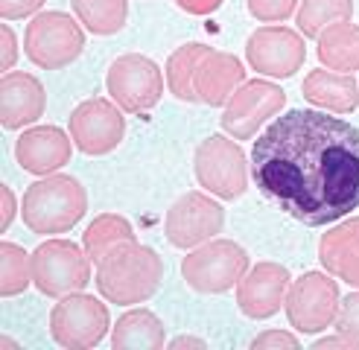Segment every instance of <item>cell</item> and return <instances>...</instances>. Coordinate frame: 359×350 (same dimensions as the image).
<instances>
[{
    "instance_id": "obj_1",
    "label": "cell",
    "mask_w": 359,
    "mask_h": 350,
    "mask_svg": "<svg viewBox=\"0 0 359 350\" xmlns=\"http://www.w3.org/2000/svg\"><path fill=\"white\" fill-rule=\"evenodd\" d=\"M251 175L295 222L333 225L359 207V129L330 111L292 108L255 140Z\"/></svg>"
},
{
    "instance_id": "obj_2",
    "label": "cell",
    "mask_w": 359,
    "mask_h": 350,
    "mask_svg": "<svg viewBox=\"0 0 359 350\" xmlns=\"http://www.w3.org/2000/svg\"><path fill=\"white\" fill-rule=\"evenodd\" d=\"M164 280V260L155 248L140 245L137 239L120 242L97 262V292L109 304L117 307H135L147 304L161 289Z\"/></svg>"
},
{
    "instance_id": "obj_3",
    "label": "cell",
    "mask_w": 359,
    "mask_h": 350,
    "mask_svg": "<svg viewBox=\"0 0 359 350\" xmlns=\"http://www.w3.org/2000/svg\"><path fill=\"white\" fill-rule=\"evenodd\" d=\"M88 214V192L79 178L65 172L41 175V181L27 187L21 202V216L32 234L53 237L67 234Z\"/></svg>"
},
{
    "instance_id": "obj_4",
    "label": "cell",
    "mask_w": 359,
    "mask_h": 350,
    "mask_svg": "<svg viewBox=\"0 0 359 350\" xmlns=\"http://www.w3.org/2000/svg\"><path fill=\"white\" fill-rule=\"evenodd\" d=\"M251 269L248 251L234 239H208L187 251L182 260V277L193 292L222 295L234 289Z\"/></svg>"
},
{
    "instance_id": "obj_5",
    "label": "cell",
    "mask_w": 359,
    "mask_h": 350,
    "mask_svg": "<svg viewBox=\"0 0 359 350\" xmlns=\"http://www.w3.org/2000/svg\"><path fill=\"white\" fill-rule=\"evenodd\" d=\"M85 50L79 18L67 12H39L24 29V52L41 70H62L74 64Z\"/></svg>"
},
{
    "instance_id": "obj_6",
    "label": "cell",
    "mask_w": 359,
    "mask_h": 350,
    "mask_svg": "<svg viewBox=\"0 0 359 350\" xmlns=\"http://www.w3.org/2000/svg\"><path fill=\"white\" fill-rule=\"evenodd\" d=\"M193 172L199 187H205L210 196L237 202L248 190V161L240 146V140L225 134L205 137L193 155Z\"/></svg>"
},
{
    "instance_id": "obj_7",
    "label": "cell",
    "mask_w": 359,
    "mask_h": 350,
    "mask_svg": "<svg viewBox=\"0 0 359 350\" xmlns=\"http://www.w3.org/2000/svg\"><path fill=\"white\" fill-rule=\"evenodd\" d=\"M91 280V257L76 242L56 237L32 251V284L47 298L85 292Z\"/></svg>"
},
{
    "instance_id": "obj_8",
    "label": "cell",
    "mask_w": 359,
    "mask_h": 350,
    "mask_svg": "<svg viewBox=\"0 0 359 350\" xmlns=\"http://www.w3.org/2000/svg\"><path fill=\"white\" fill-rule=\"evenodd\" d=\"M111 330V315L100 298L74 292L59 298V304L50 309V336L59 347L67 350H88L97 347Z\"/></svg>"
},
{
    "instance_id": "obj_9",
    "label": "cell",
    "mask_w": 359,
    "mask_h": 350,
    "mask_svg": "<svg viewBox=\"0 0 359 350\" xmlns=\"http://www.w3.org/2000/svg\"><path fill=\"white\" fill-rule=\"evenodd\" d=\"M339 304H342V295H339V284L330 272H304L290 284L283 309L292 330L304 336H316L336 324Z\"/></svg>"
},
{
    "instance_id": "obj_10",
    "label": "cell",
    "mask_w": 359,
    "mask_h": 350,
    "mask_svg": "<svg viewBox=\"0 0 359 350\" xmlns=\"http://www.w3.org/2000/svg\"><path fill=\"white\" fill-rule=\"evenodd\" d=\"M105 88L126 114H143L164 97V74L143 52H123L105 74Z\"/></svg>"
},
{
    "instance_id": "obj_11",
    "label": "cell",
    "mask_w": 359,
    "mask_h": 350,
    "mask_svg": "<svg viewBox=\"0 0 359 350\" xmlns=\"http://www.w3.org/2000/svg\"><path fill=\"white\" fill-rule=\"evenodd\" d=\"M222 227H225V207L199 190L178 196L164 219L167 242L182 251H190L196 245L213 239L217 234H222Z\"/></svg>"
},
{
    "instance_id": "obj_12",
    "label": "cell",
    "mask_w": 359,
    "mask_h": 350,
    "mask_svg": "<svg viewBox=\"0 0 359 350\" xmlns=\"http://www.w3.org/2000/svg\"><path fill=\"white\" fill-rule=\"evenodd\" d=\"M286 105L283 88L269 79H245L234 97L225 102V111L219 117L222 129L234 140H251L263 122L278 117Z\"/></svg>"
},
{
    "instance_id": "obj_13",
    "label": "cell",
    "mask_w": 359,
    "mask_h": 350,
    "mask_svg": "<svg viewBox=\"0 0 359 350\" xmlns=\"http://www.w3.org/2000/svg\"><path fill=\"white\" fill-rule=\"evenodd\" d=\"M126 111L114 99H85L67 117V132L82 155H109L126 137Z\"/></svg>"
},
{
    "instance_id": "obj_14",
    "label": "cell",
    "mask_w": 359,
    "mask_h": 350,
    "mask_svg": "<svg viewBox=\"0 0 359 350\" xmlns=\"http://www.w3.org/2000/svg\"><path fill=\"white\" fill-rule=\"evenodd\" d=\"M245 59H248L251 70H257L260 76L290 79L304 67V59H307L304 35L290 27H278V24L260 27L248 35Z\"/></svg>"
},
{
    "instance_id": "obj_15",
    "label": "cell",
    "mask_w": 359,
    "mask_h": 350,
    "mask_svg": "<svg viewBox=\"0 0 359 350\" xmlns=\"http://www.w3.org/2000/svg\"><path fill=\"white\" fill-rule=\"evenodd\" d=\"M290 269L283 262L263 260L257 266H251L245 277L237 284V307L245 318L266 321L278 315L286 304V292H290Z\"/></svg>"
},
{
    "instance_id": "obj_16",
    "label": "cell",
    "mask_w": 359,
    "mask_h": 350,
    "mask_svg": "<svg viewBox=\"0 0 359 350\" xmlns=\"http://www.w3.org/2000/svg\"><path fill=\"white\" fill-rule=\"evenodd\" d=\"M74 146V137L59 126H29L15 140V158L32 175H53L70 164Z\"/></svg>"
},
{
    "instance_id": "obj_17",
    "label": "cell",
    "mask_w": 359,
    "mask_h": 350,
    "mask_svg": "<svg viewBox=\"0 0 359 350\" xmlns=\"http://www.w3.org/2000/svg\"><path fill=\"white\" fill-rule=\"evenodd\" d=\"M47 94L39 76L27 70H9L0 79V122L6 132H18L32 126L44 117Z\"/></svg>"
},
{
    "instance_id": "obj_18",
    "label": "cell",
    "mask_w": 359,
    "mask_h": 350,
    "mask_svg": "<svg viewBox=\"0 0 359 350\" xmlns=\"http://www.w3.org/2000/svg\"><path fill=\"white\" fill-rule=\"evenodd\" d=\"M318 262L336 280L359 289V216H345L318 239Z\"/></svg>"
},
{
    "instance_id": "obj_19",
    "label": "cell",
    "mask_w": 359,
    "mask_h": 350,
    "mask_svg": "<svg viewBox=\"0 0 359 350\" xmlns=\"http://www.w3.org/2000/svg\"><path fill=\"white\" fill-rule=\"evenodd\" d=\"M243 82H245L243 62L234 52L225 50H210L199 62V70H196V94H199V102L210 105V108L225 105Z\"/></svg>"
},
{
    "instance_id": "obj_20",
    "label": "cell",
    "mask_w": 359,
    "mask_h": 350,
    "mask_svg": "<svg viewBox=\"0 0 359 350\" xmlns=\"http://www.w3.org/2000/svg\"><path fill=\"white\" fill-rule=\"evenodd\" d=\"M304 99L330 114H353L359 105V85L351 74H339L330 67L310 70L301 85Z\"/></svg>"
},
{
    "instance_id": "obj_21",
    "label": "cell",
    "mask_w": 359,
    "mask_h": 350,
    "mask_svg": "<svg viewBox=\"0 0 359 350\" xmlns=\"http://www.w3.org/2000/svg\"><path fill=\"white\" fill-rule=\"evenodd\" d=\"M167 344L164 321L147 307H135L123 312L111 327V347L114 350H161Z\"/></svg>"
},
{
    "instance_id": "obj_22",
    "label": "cell",
    "mask_w": 359,
    "mask_h": 350,
    "mask_svg": "<svg viewBox=\"0 0 359 350\" xmlns=\"http://www.w3.org/2000/svg\"><path fill=\"white\" fill-rule=\"evenodd\" d=\"M316 56L318 62L339 70V74H353L359 70V27L351 21L333 24L316 38Z\"/></svg>"
},
{
    "instance_id": "obj_23",
    "label": "cell",
    "mask_w": 359,
    "mask_h": 350,
    "mask_svg": "<svg viewBox=\"0 0 359 350\" xmlns=\"http://www.w3.org/2000/svg\"><path fill=\"white\" fill-rule=\"evenodd\" d=\"M210 50L213 47L202 41H190V44H182L167 59V88L175 99L190 102V105L199 102V94H196V70H199V62Z\"/></svg>"
},
{
    "instance_id": "obj_24",
    "label": "cell",
    "mask_w": 359,
    "mask_h": 350,
    "mask_svg": "<svg viewBox=\"0 0 359 350\" xmlns=\"http://www.w3.org/2000/svg\"><path fill=\"white\" fill-rule=\"evenodd\" d=\"M129 239H137L129 219L120 216V214H100L91 225L85 227L82 248H85L88 257H91V262H100L111 248H117L120 242H129Z\"/></svg>"
},
{
    "instance_id": "obj_25",
    "label": "cell",
    "mask_w": 359,
    "mask_h": 350,
    "mask_svg": "<svg viewBox=\"0 0 359 350\" xmlns=\"http://www.w3.org/2000/svg\"><path fill=\"white\" fill-rule=\"evenodd\" d=\"M70 6L94 35H117L129 21V0H70Z\"/></svg>"
},
{
    "instance_id": "obj_26",
    "label": "cell",
    "mask_w": 359,
    "mask_h": 350,
    "mask_svg": "<svg viewBox=\"0 0 359 350\" xmlns=\"http://www.w3.org/2000/svg\"><path fill=\"white\" fill-rule=\"evenodd\" d=\"M353 18V0H301L295 12V24L304 38H318L333 24Z\"/></svg>"
},
{
    "instance_id": "obj_27",
    "label": "cell",
    "mask_w": 359,
    "mask_h": 350,
    "mask_svg": "<svg viewBox=\"0 0 359 350\" xmlns=\"http://www.w3.org/2000/svg\"><path fill=\"white\" fill-rule=\"evenodd\" d=\"M32 284V254L18 242L0 245V295L15 298Z\"/></svg>"
},
{
    "instance_id": "obj_28",
    "label": "cell",
    "mask_w": 359,
    "mask_h": 350,
    "mask_svg": "<svg viewBox=\"0 0 359 350\" xmlns=\"http://www.w3.org/2000/svg\"><path fill=\"white\" fill-rule=\"evenodd\" d=\"M301 6V0H248V15L260 24H280L292 18Z\"/></svg>"
},
{
    "instance_id": "obj_29",
    "label": "cell",
    "mask_w": 359,
    "mask_h": 350,
    "mask_svg": "<svg viewBox=\"0 0 359 350\" xmlns=\"http://www.w3.org/2000/svg\"><path fill=\"white\" fill-rule=\"evenodd\" d=\"M336 330L345 332V336L359 339V289H353L348 298H342L339 315H336Z\"/></svg>"
},
{
    "instance_id": "obj_30",
    "label": "cell",
    "mask_w": 359,
    "mask_h": 350,
    "mask_svg": "<svg viewBox=\"0 0 359 350\" xmlns=\"http://www.w3.org/2000/svg\"><path fill=\"white\" fill-rule=\"evenodd\" d=\"M283 347L298 350L301 339L292 336V332H286V330H266L260 336L251 339V350H283Z\"/></svg>"
},
{
    "instance_id": "obj_31",
    "label": "cell",
    "mask_w": 359,
    "mask_h": 350,
    "mask_svg": "<svg viewBox=\"0 0 359 350\" xmlns=\"http://www.w3.org/2000/svg\"><path fill=\"white\" fill-rule=\"evenodd\" d=\"M47 4V0H0V15L6 21H21V18L39 15V9Z\"/></svg>"
},
{
    "instance_id": "obj_32",
    "label": "cell",
    "mask_w": 359,
    "mask_h": 350,
    "mask_svg": "<svg viewBox=\"0 0 359 350\" xmlns=\"http://www.w3.org/2000/svg\"><path fill=\"white\" fill-rule=\"evenodd\" d=\"M18 35H15V29L9 27V24H4L0 27V70H9L15 67V62H18Z\"/></svg>"
},
{
    "instance_id": "obj_33",
    "label": "cell",
    "mask_w": 359,
    "mask_h": 350,
    "mask_svg": "<svg viewBox=\"0 0 359 350\" xmlns=\"http://www.w3.org/2000/svg\"><path fill=\"white\" fill-rule=\"evenodd\" d=\"M18 214H21V210H18L15 192H12L9 184H4V187H0V231H9Z\"/></svg>"
},
{
    "instance_id": "obj_34",
    "label": "cell",
    "mask_w": 359,
    "mask_h": 350,
    "mask_svg": "<svg viewBox=\"0 0 359 350\" xmlns=\"http://www.w3.org/2000/svg\"><path fill=\"white\" fill-rule=\"evenodd\" d=\"M313 347H316V350H359V339L345 336V332H339V330H336V336L316 339Z\"/></svg>"
},
{
    "instance_id": "obj_35",
    "label": "cell",
    "mask_w": 359,
    "mask_h": 350,
    "mask_svg": "<svg viewBox=\"0 0 359 350\" xmlns=\"http://www.w3.org/2000/svg\"><path fill=\"white\" fill-rule=\"evenodd\" d=\"M222 4L225 0H175V6L182 12H187V15H210V12H217Z\"/></svg>"
},
{
    "instance_id": "obj_36",
    "label": "cell",
    "mask_w": 359,
    "mask_h": 350,
    "mask_svg": "<svg viewBox=\"0 0 359 350\" xmlns=\"http://www.w3.org/2000/svg\"><path fill=\"white\" fill-rule=\"evenodd\" d=\"M167 347H172V350H182V347H199V350H205L208 344L199 336H175L172 342H167Z\"/></svg>"
},
{
    "instance_id": "obj_37",
    "label": "cell",
    "mask_w": 359,
    "mask_h": 350,
    "mask_svg": "<svg viewBox=\"0 0 359 350\" xmlns=\"http://www.w3.org/2000/svg\"><path fill=\"white\" fill-rule=\"evenodd\" d=\"M0 347H18V344H15L12 339H6V336H4V339H0Z\"/></svg>"
}]
</instances>
